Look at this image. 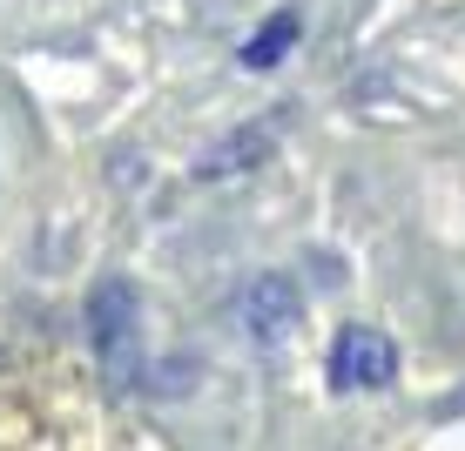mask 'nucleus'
Listing matches in <instances>:
<instances>
[{
  "mask_svg": "<svg viewBox=\"0 0 465 451\" xmlns=\"http://www.w3.org/2000/svg\"><path fill=\"white\" fill-rule=\"evenodd\" d=\"M297 27H303V21H297V7H277V14H270V21L243 41V68H256V74L277 68V61L297 47Z\"/></svg>",
  "mask_w": 465,
  "mask_h": 451,
  "instance_id": "nucleus-5",
  "label": "nucleus"
},
{
  "mask_svg": "<svg viewBox=\"0 0 465 451\" xmlns=\"http://www.w3.org/2000/svg\"><path fill=\"white\" fill-rule=\"evenodd\" d=\"M88 344L94 364L115 391H135L142 384V289L128 277H102L88 297Z\"/></svg>",
  "mask_w": 465,
  "mask_h": 451,
  "instance_id": "nucleus-1",
  "label": "nucleus"
},
{
  "mask_svg": "<svg viewBox=\"0 0 465 451\" xmlns=\"http://www.w3.org/2000/svg\"><path fill=\"white\" fill-rule=\"evenodd\" d=\"M270 149H277V122H243V128H230L223 142H210V149L196 155V182H236V175L263 169Z\"/></svg>",
  "mask_w": 465,
  "mask_h": 451,
  "instance_id": "nucleus-4",
  "label": "nucleus"
},
{
  "mask_svg": "<svg viewBox=\"0 0 465 451\" xmlns=\"http://www.w3.org/2000/svg\"><path fill=\"white\" fill-rule=\"evenodd\" d=\"M398 377V344L371 324H351L338 330V344H331V384L338 391H384V384Z\"/></svg>",
  "mask_w": 465,
  "mask_h": 451,
  "instance_id": "nucleus-3",
  "label": "nucleus"
},
{
  "mask_svg": "<svg viewBox=\"0 0 465 451\" xmlns=\"http://www.w3.org/2000/svg\"><path fill=\"white\" fill-rule=\"evenodd\" d=\"M236 324H243L250 344H283L297 324H303V297L291 277H277V270H263V277L243 283V297H236Z\"/></svg>",
  "mask_w": 465,
  "mask_h": 451,
  "instance_id": "nucleus-2",
  "label": "nucleus"
}]
</instances>
